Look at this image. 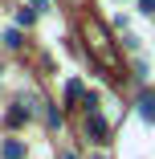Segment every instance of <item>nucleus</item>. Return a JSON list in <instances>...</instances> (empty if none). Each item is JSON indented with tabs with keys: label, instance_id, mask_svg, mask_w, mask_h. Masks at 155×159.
<instances>
[{
	"label": "nucleus",
	"instance_id": "f257e3e1",
	"mask_svg": "<svg viewBox=\"0 0 155 159\" xmlns=\"http://www.w3.org/2000/svg\"><path fill=\"white\" fill-rule=\"evenodd\" d=\"M86 135H90V143H110V126H106V118L98 110L86 114Z\"/></svg>",
	"mask_w": 155,
	"mask_h": 159
},
{
	"label": "nucleus",
	"instance_id": "f03ea898",
	"mask_svg": "<svg viewBox=\"0 0 155 159\" xmlns=\"http://www.w3.org/2000/svg\"><path fill=\"white\" fill-rule=\"evenodd\" d=\"M90 41H94V49H98V57H102V66H114V53H110V41H106V33H102V25L90 29Z\"/></svg>",
	"mask_w": 155,
	"mask_h": 159
},
{
	"label": "nucleus",
	"instance_id": "7ed1b4c3",
	"mask_svg": "<svg viewBox=\"0 0 155 159\" xmlns=\"http://www.w3.org/2000/svg\"><path fill=\"white\" fill-rule=\"evenodd\" d=\"M139 114H143L147 122H155V94H151V90L139 94Z\"/></svg>",
	"mask_w": 155,
	"mask_h": 159
},
{
	"label": "nucleus",
	"instance_id": "20e7f679",
	"mask_svg": "<svg viewBox=\"0 0 155 159\" xmlns=\"http://www.w3.org/2000/svg\"><path fill=\"white\" fill-rule=\"evenodd\" d=\"M0 155H4V159H25V143H21V139H4Z\"/></svg>",
	"mask_w": 155,
	"mask_h": 159
},
{
	"label": "nucleus",
	"instance_id": "39448f33",
	"mask_svg": "<svg viewBox=\"0 0 155 159\" xmlns=\"http://www.w3.org/2000/svg\"><path fill=\"white\" fill-rule=\"evenodd\" d=\"M78 98H86V86H82L78 78H70V82H66V102H78Z\"/></svg>",
	"mask_w": 155,
	"mask_h": 159
},
{
	"label": "nucleus",
	"instance_id": "423d86ee",
	"mask_svg": "<svg viewBox=\"0 0 155 159\" xmlns=\"http://www.w3.org/2000/svg\"><path fill=\"white\" fill-rule=\"evenodd\" d=\"M33 20H37V8H21V12H16V25H25V29L33 25Z\"/></svg>",
	"mask_w": 155,
	"mask_h": 159
},
{
	"label": "nucleus",
	"instance_id": "0eeeda50",
	"mask_svg": "<svg viewBox=\"0 0 155 159\" xmlns=\"http://www.w3.org/2000/svg\"><path fill=\"white\" fill-rule=\"evenodd\" d=\"M4 45H12V49L25 45V41H21V29H8V33H4Z\"/></svg>",
	"mask_w": 155,
	"mask_h": 159
},
{
	"label": "nucleus",
	"instance_id": "6e6552de",
	"mask_svg": "<svg viewBox=\"0 0 155 159\" xmlns=\"http://www.w3.org/2000/svg\"><path fill=\"white\" fill-rule=\"evenodd\" d=\"M45 122H49V126H61V110L49 106V110H45Z\"/></svg>",
	"mask_w": 155,
	"mask_h": 159
},
{
	"label": "nucleus",
	"instance_id": "1a4fd4ad",
	"mask_svg": "<svg viewBox=\"0 0 155 159\" xmlns=\"http://www.w3.org/2000/svg\"><path fill=\"white\" fill-rule=\"evenodd\" d=\"M139 8H143V12L151 16V12H155V0H139Z\"/></svg>",
	"mask_w": 155,
	"mask_h": 159
},
{
	"label": "nucleus",
	"instance_id": "9d476101",
	"mask_svg": "<svg viewBox=\"0 0 155 159\" xmlns=\"http://www.w3.org/2000/svg\"><path fill=\"white\" fill-rule=\"evenodd\" d=\"M61 159H78V155H74V151H66V155H61Z\"/></svg>",
	"mask_w": 155,
	"mask_h": 159
}]
</instances>
